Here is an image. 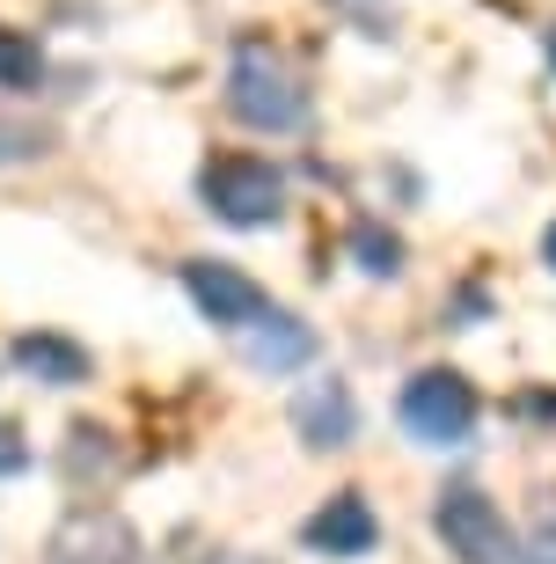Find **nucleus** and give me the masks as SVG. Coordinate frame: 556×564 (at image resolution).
<instances>
[{
  "label": "nucleus",
  "mask_w": 556,
  "mask_h": 564,
  "mask_svg": "<svg viewBox=\"0 0 556 564\" xmlns=\"http://www.w3.org/2000/svg\"><path fill=\"white\" fill-rule=\"evenodd\" d=\"M301 543H308L315 557H330V564L373 557V543H381V513L367 506V491H330V499L308 513Z\"/></svg>",
  "instance_id": "0eeeda50"
},
{
  "label": "nucleus",
  "mask_w": 556,
  "mask_h": 564,
  "mask_svg": "<svg viewBox=\"0 0 556 564\" xmlns=\"http://www.w3.org/2000/svg\"><path fill=\"white\" fill-rule=\"evenodd\" d=\"M184 293H190V308L206 315L212 330H235V337L271 308V293L257 286L242 264H227V257H184Z\"/></svg>",
  "instance_id": "39448f33"
},
{
  "label": "nucleus",
  "mask_w": 556,
  "mask_h": 564,
  "mask_svg": "<svg viewBox=\"0 0 556 564\" xmlns=\"http://www.w3.org/2000/svg\"><path fill=\"white\" fill-rule=\"evenodd\" d=\"M227 110L242 118L249 132H301L308 126V74L279 52L271 37H235V59H227Z\"/></svg>",
  "instance_id": "f257e3e1"
},
{
  "label": "nucleus",
  "mask_w": 556,
  "mask_h": 564,
  "mask_svg": "<svg viewBox=\"0 0 556 564\" xmlns=\"http://www.w3.org/2000/svg\"><path fill=\"white\" fill-rule=\"evenodd\" d=\"M351 264L367 279H395L403 272V235L381 228V220H351Z\"/></svg>",
  "instance_id": "9b49d317"
},
{
  "label": "nucleus",
  "mask_w": 556,
  "mask_h": 564,
  "mask_svg": "<svg viewBox=\"0 0 556 564\" xmlns=\"http://www.w3.org/2000/svg\"><path fill=\"white\" fill-rule=\"evenodd\" d=\"M22 469H30V440L15 419H0V477H22Z\"/></svg>",
  "instance_id": "4468645a"
},
{
  "label": "nucleus",
  "mask_w": 556,
  "mask_h": 564,
  "mask_svg": "<svg viewBox=\"0 0 556 564\" xmlns=\"http://www.w3.org/2000/svg\"><path fill=\"white\" fill-rule=\"evenodd\" d=\"M433 528L447 543V557L461 564H520L513 528H505V513H498V499L483 484H447L433 499Z\"/></svg>",
  "instance_id": "20e7f679"
},
{
  "label": "nucleus",
  "mask_w": 556,
  "mask_h": 564,
  "mask_svg": "<svg viewBox=\"0 0 556 564\" xmlns=\"http://www.w3.org/2000/svg\"><path fill=\"white\" fill-rule=\"evenodd\" d=\"M549 66H556V22H549Z\"/></svg>",
  "instance_id": "a211bd4d"
},
{
  "label": "nucleus",
  "mask_w": 556,
  "mask_h": 564,
  "mask_svg": "<svg viewBox=\"0 0 556 564\" xmlns=\"http://www.w3.org/2000/svg\"><path fill=\"white\" fill-rule=\"evenodd\" d=\"M8 359H15L30 381H44V389H81L88 381V345H74L66 330H22L15 345H8Z\"/></svg>",
  "instance_id": "9d476101"
},
{
  "label": "nucleus",
  "mask_w": 556,
  "mask_h": 564,
  "mask_svg": "<svg viewBox=\"0 0 556 564\" xmlns=\"http://www.w3.org/2000/svg\"><path fill=\"white\" fill-rule=\"evenodd\" d=\"M542 264L556 272V220H549V235H542Z\"/></svg>",
  "instance_id": "f3484780"
},
{
  "label": "nucleus",
  "mask_w": 556,
  "mask_h": 564,
  "mask_svg": "<svg viewBox=\"0 0 556 564\" xmlns=\"http://www.w3.org/2000/svg\"><path fill=\"white\" fill-rule=\"evenodd\" d=\"M330 8L359 30V37H395V22H403V15H395V0H330Z\"/></svg>",
  "instance_id": "ddd939ff"
},
{
  "label": "nucleus",
  "mask_w": 556,
  "mask_h": 564,
  "mask_svg": "<svg viewBox=\"0 0 556 564\" xmlns=\"http://www.w3.org/2000/svg\"><path fill=\"white\" fill-rule=\"evenodd\" d=\"M293 433H301V447H315V455L351 447V440H359V397H351V381L345 375L308 381V389L293 397Z\"/></svg>",
  "instance_id": "6e6552de"
},
{
  "label": "nucleus",
  "mask_w": 556,
  "mask_h": 564,
  "mask_svg": "<svg viewBox=\"0 0 556 564\" xmlns=\"http://www.w3.org/2000/svg\"><path fill=\"white\" fill-rule=\"evenodd\" d=\"M52 564H146V543L132 535L124 513L110 506H74L59 528H52Z\"/></svg>",
  "instance_id": "423d86ee"
},
{
  "label": "nucleus",
  "mask_w": 556,
  "mask_h": 564,
  "mask_svg": "<svg viewBox=\"0 0 556 564\" xmlns=\"http://www.w3.org/2000/svg\"><path fill=\"white\" fill-rule=\"evenodd\" d=\"M520 564H556V521L535 528V543H520Z\"/></svg>",
  "instance_id": "dca6fc26"
},
{
  "label": "nucleus",
  "mask_w": 556,
  "mask_h": 564,
  "mask_svg": "<svg viewBox=\"0 0 556 564\" xmlns=\"http://www.w3.org/2000/svg\"><path fill=\"white\" fill-rule=\"evenodd\" d=\"M395 419L417 447H469L476 419H483V397L461 367H417L395 397Z\"/></svg>",
  "instance_id": "f03ea898"
},
{
  "label": "nucleus",
  "mask_w": 556,
  "mask_h": 564,
  "mask_svg": "<svg viewBox=\"0 0 556 564\" xmlns=\"http://www.w3.org/2000/svg\"><path fill=\"white\" fill-rule=\"evenodd\" d=\"M44 74V52L30 30H15V22H0V88H37Z\"/></svg>",
  "instance_id": "f8f14e48"
},
{
  "label": "nucleus",
  "mask_w": 556,
  "mask_h": 564,
  "mask_svg": "<svg viewBox=\"0 0 556 564\" xmlns=\"http://www.w3.org/2000/svg\"><path fill=\"white\" fill-rule=\"evenodd\" d=\"M315 352H323V337H315V323H301L293 308H264L242 330V359L257 367V375H271V381L315 367Z\"/></svg>",
  "instance_id": "1a4fd4ad"
},
{
  "label": "nucleus",
  "mask_w": 556,
  "mask_h": 564,
  "mask_svg": "<svg viewBox=\"0 0 556 564\" xmlns=\"http://www.w3.org/2000/svg\"><path fill=\"white\" fill-rule=\"evenodd\" d=\"M30 154H44V132H30V126H0V162H30Z\"/></svg>",
  "instance_id": "2eb2a0df"
},
{
  "label": "nucleus",
  "mask_w": 556,
  "mask_h": 564,
  "mask_svg": "<svg viewBox=\"0 0 556 564\" xmlns=\"http://www.w3.org/2000/svg\"><path fill=\"white\" fill-rule=\"evenodd\" d=\"M198 198H206V213L227 220V228H271L286 213V176L264 154H212L198 169Z\"/></svg>",
  "instance_id": "7ed1b4c3"
}]
</instances>
